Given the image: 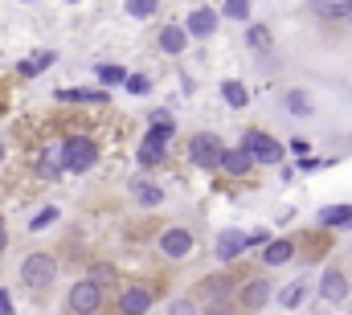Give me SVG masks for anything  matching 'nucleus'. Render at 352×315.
Masks as SVG:
<instances>
[{"instance_id": "10", "label": "nucleus", "mask_w": 352, "mask_h": 315, "mask_svg": "<svg viewBox=\"0 0 352 315\" xmlns=\"http://www.w3.org/2000/svg\"><path fill=\"white\" fill-rule=\"evenodd\" d=\"M324 303H344L352 295V283H349V270H344V262H328L324 270H320V291H316Z\"/></svg>"}, {"instance_id": "35", "label": "nucleus", "mask_w": 352, "mask_h": 315, "mask_svg": "<svg viewBox=\"0 0 352 315\" xmlns=\"http://www.w3.org/2000/svg\"><path fill=\"white\" fill-rule=\"evenodd\" d=\"M4 246H8V226H4V217H0V254H4Z\"/></svg>"}, {"instance_id": "9", "label": "nucleus", "mask_w": 352, "mask_h": 315, "mask_svg": "<svg viewBox=\"0 0 352 315\" xmlns=\"http://www.w3.org/2000/svg\"><path fill=\"white\" fill-rule=\"evenodd\" d=\"M246 156L254 160V168L258 164H283V144L274 140V135H266V131H258V127H246V135H242V144H238Z\"/></svg>"}, {"instance_id": "8", "label": "nucleus", "mask_w": 352, "mask_h": 315, "mask_svg": "<svg viewBox=\"0 0 352 315\" xmlns=\"http://www.w3.org/2000/svg\"><path fill=\"white\" fill-rule=\"evenodd\" d=\"M221 152H226V144H221L217 131H192V135L184 140V156H188L192 168H217Z\"/></svg>"}, {"instance_id": "11", "label": "nucleus", "mask_w": 352, "mask_h": 315, "mask_svg": "<svg viewBox=\"0 0 352 315\" xmlns=\"http://www.w3.org/2000/svg\"><path fill=\"white\" fill-rule=\"evenodd\" d=\"M295 246H299V262H320L324 254H332V246H336V237L328 234V230H303V234H295Z\"/></svg>"}, {"instance_id": "14", "label": "nucleus", "mask_w": 352, "mask_h": 315, "mask_svg": "<svg viewBox=\"0 0 352 315\" xmlns=\"http://www.w3.org/2000/svg\"><path fill=\"white\" fill-rule=\"evenodd\" d=\"M242 254H246V234H242V230H226V234H217V241H213V258H217L221 266H238Z\"/></svg>"}, {"instance_id": "16", "label": "nucleus", "mask_w": 352, "mask_h": 315, "mask_svg": "<svg viewBox=\"0 0 352 315\" xmlns=\"http://www.w3.org/2000/svg\"><path fill=\"white\" fill-rule=\"evenodd\" d=\"M316 226L328 230V234H336V230H352V205H324V209L316 213Z\"/></svg>"}, {"instance_id": "3", "label": "nucleus", "mask_w": 352, "mask_h": 315, "mask_svg": "<svg viewBox=\"0 0 352 315\" xmlns=\"http://www.w3.org/2000/svg\"><path fill=\"white\" fill-rule=\"evenodd\" d=\"M58 160H62V172H74L82 176L98 164V140L87 135V131H70L62 144H58Z\"/></svg>"}, {"instance_id": "25", "label": "nucleus", "mask_w": 352, "mask_h": 315, "mask_svg": "<svg viewBox=\"0 0 352 315\" xmlns=\"http://www.w3.org/2000/svg\"><path fill=\"white\" fill-rule=\"evenodd\" d=\"M217 17H230V21H250V4L246 0H234L226 8H217Z\"/></svg>"}, {"instance_id": "5", "label": "nucleus", "mask_w": 352, "mask_h": 315, "mask_svg": "<svg viewBox=\"0 0 352 315\" xmlns=\"http://www.w3.org/2000/svg\"><path fill=\"white\" fill-rule=\"evenodd\" d=\"M54 279H58V258H54V254H45V250L25 254V262H21V287H25V291L45 295V291L54 287Z\"/></svg>"}, {"instance_id": "26", "label": "nucleus", "mask_w": 352, "mask_h": 315, "mask_svg": "<svg viewBox=\"0 0 352 315\" xmlns=\"http://www.w3.org/2000/svg\"><path fill=\"white\" fill-rule=\"evenodd\" d=\"M283 107H287V111H295V115H307V111H311V102L303 98V90H287Z\"/></svg>"}, {"instance_id": "30", "label": "nucleus", "mask_w": 352, "mask_h": 315, "mask_svg": "<svg viewBox=\"0 0 352 315\" xmlns=\"http://www.w3.org/2000/svg\"><path fill=\"white\" fill-rule=\"evenodd\" d=\"M98 78L107 86H115V82H127V70L123 66H98Z\"/></svg>"}, {"instance_id": "23", "label": "nucleus", "mask_w": 352, "mask_h": 315, "mask_svg": "<svg viewBox=\"0 0 352 315\" xmlns=\"http://www.w3.org/2000/svg\"><path fill=\"white\" fill-rule=\"evenodd\" d=\"M164 160H168L164 148H156V144H140V164H144V168H160Z\"/></svg>"}, {"instance_id": "1", "label": "nucleus", "mask_w": 352, "mask_h": 315, "mask_svg": "<svg viewBox=\"0 0 352 315\" xmlns=\"http://www.w3.org/2000/svg\"><path fill=\"white\" fill-rule=\"evenodd\" d=\"M160 295H164V279H156V274L152 279H123L111 291L107 315H148Z\"/></svg>"}, {"instance_id": "2", "label": "nucleus", "mask_w": 352, "mask_h": 315, "mask_svg": "<svg viewBox=\"0 0 352 315\" xmlns=\"http://www.w3.org/2000/svg\"><path fill=\"white\" fill-rule=\"evenodd\" d=\"M250 274H254L250 266H221V270L197 279V283L188 287V299H192L197 307H205V303H221V299H234L238 287H242Z\"/></svg>"}, {"instance_id": "29", "label": "nucleus", "mask_w": 352, "mask_h": 315, "mask_svg": "<svg viewBox=\"0 0 352 315\" xmlns=\"http://www.w3.org/2000/svg\"><path fill=\"white\" fill-rule=\"evenodd\" d=\"M87 279H94V283H102V287H111L115 283V266H107V262H98V266H90Z\"/></svg>"}, {"instance_id": "33", "label": "nucleus", "mask_w": 352, "mask_h": 315, "mask_svg": "<svg viewBox=\"0 0 352 315\" xmlns=\"http://www.w3.org/2000/svg\"><path fill=\"white\" fill-rule=\"evenodd\" d=\"M123 86H127L131 94H148V86H152V82L144 78V74H127V82H123Z\"/></svg>"}, {"instance_id": "18", "label": "nucleus", "mask_w": 352, "mask_h": 315, "mask_svg": "<svg viewBox=\"0 0 352 315\" xmlns=\"http://www.w3.org/2000/svg\"><path fill=\"white\" fill-rule=\"evenodd\" d=\"M58 102H78V107H107L111 94L107 90H87V86H74V90H58Z\"/></svg>"}, {"instance_id": "4", "label": "nucleus", "mask_w": 352, "mask_h": 315, "mask_svg": "<svg viewBox=\"0 0 352 315\" xmlns=\"http://www.w3.org/2000/svg\"><path fill=\"white\" fill-rule=\"evenodd\" d=\"M107 307H111V287L94 279H78L66 291V315H107Z\"/></svg>"}, {"instance_id": "24", "label": "nucleus", "mask_w": 352, "mask_h": 315, "mask_svg": "<svg viewBox=\"0 0 352 315\" xmlns=\"http://www.w3.org/2000/svg\"><path fill=\"white\" fill-rule=\"evenodd\" d=\"M156 12H160L156 0H135V4H127V17H140V21H148V17H156Z\"/></svg>"}, {"instance_id": "34", "label": "nucleus", "mask_w": 352, "mask_h": 315, "mask_svg": "<svg viewBox=\"0 0 352 315\" xmlns=\"http://www.w3.org/2000/svg\"><path fill=\"white\" fill-rule=\"evenodd\" d=\"M0 315H12V299H8L4 291H0Z\"/></svg>"}, {"instance_id": "7", "label": "nucleus", "mask_w": 352, "mask_h": 315, "mask_svg": "<svg viewBox=\"0 0 352 315\" xmlns=\"http://www.w3.org/2000/svg\"><path fill=\"white\" fill-rule=\"evenodd\" d=\"M156 254L160 258H168V262H184L192 250H197V234H192V226H180V221H173V226H164L160 234H156Z\"/></svg>"}, {"instance_id": "13", "label": "nucleus", "mask_w": 352, "mask_h": 315, "mask_svg": "<svg viewBox=\"0 0 352 315\" xmlns=\"http://www.w3.org/2000/svg\"><path fill=\"white\" fill-rule=\"evenodd\" d=\"M258 262H263V270L287 266V262H299V246H295V237H270V241L263 246V254H258Z\"/></svg>"}, {"instance_id": "28", "label": "nucleus", "mask_w": 352, "mask_h": 315, "mask_svg": "<svg viewBox=\"0 0 352 315\" xmlns=\"http://www.w3.org/2000/svg\"><path fill=\"white\" fill-rule=\"evenodd\" d=\"M246 41H250L254 50H266V45H270V33H266V25H250V29H246Z\"/></svg>"}, {"instance_id": "36", "label": "nucleus", "mask_w": 352, "mask_h": 315, "mask_svg": "<svg viewBox=\"0 0 352 315\" xmlns=\"http://www.w3.org/2000/svg\"><path fill=\"white\" fill-rule=\"evenodd\" d=\"M4 152H8V148H4V140H0V164H4Z\"/></svg>"}, {"instance_id": "22", "label": "nucleus", "mask_w": 352, "mask_h": 315, "mask_svg": "<svg viewBox=\"0 0 352 315\" xmlns=\"http://www.w3.org/2000/svg\"><path fill=\"white\" fill-rule=\"evenodd\" d=\"M221 94H226V102H230V107H246V102H250V94H246V86H242L238 78L221 82Z\"/></svg>"}, {"instance_id": "19", "label": "nucleus", "mask_w": 352, "mask_h": 315, "mask_svg": "<svg viewBox=\"0 0 352 315\" xmlns=\"http://www.w3.org/2000/svg\"><path fill=\"white\" fill-rule=\"evenodd\" d=\"M127 188H131V197H135L140 205H160V201H164V193H160V184H156V180H144V176H135Z\"/></svg>"}, {"instance_id": "6", "label": "nucleus", "mask_w": 352, "mask_h": 315, "mask_svg": "<svg viewBox=\"0 0 352 315\" xmlns=\"http://www.w3.org/2000/svg\"><path fill=\"white\" fill-rule=\"evenodd\" d=\"M274 291H278V287H274V279H270L266 270H254V274H250V279L238 287V295H234V307H238V315H258L266 303L274 299Z\"/></svg>"}, {"instance_id": "17", "label": "nucleus", "mask_w": 352, "mask_h": 315, "mask_svg": "<svg viewBox=\"0 0 352 315\" xmlns=\"http://www.w3.org/2000/svg\"><path fill=\"white\" fill-rule=\"evenodd\" d=\"M217 168H221L226 176H234V180H246V176L254 172V160L246 156L242 148H226V152H221V160H217Z\"/></svg>"}, {"instance_id": "20", "label": "nucleus", "mask_w": 352, "mask_h": 315, "mask_svg": "<svg viewBox=\"0 0 352 315\" xmlns=\"http://www.w3.org/2000/svg\"><path fill=\"white\" fill-rule=\"evenodd\" d=\"M274 299H278L287 312H295V307H303V299H307V283H303V279H295V283L278 287V291H274Z\"/></svg>"}, {"instance_id": "32", "label": "nucleus", "mask_w": 352, "mask_h": 315, "mask_svg": "<svg viewBox=\"0 0 352 315\" xmlns=\"http://www.w3.org/2000/svg\"><path fill=\"white\" fill-rule=\"evenodd\" d=\"M168 315H201V307H197V303H192L188 295H180L173 307H168Z\"/></svg>"}, {"instance_id": "21", "label": "nucleus", "mask_w": 352, "mask_h": 315, "mask_svg": "<svg viewBox=\"0 0 352 315\" xmlns=\"http://www.w3.org/2000/svg\"><path fill=\"white\" fill-rule=\"evenodd\" d=\"M54 58H58L54 50H45V54H33V58H25V62L16 66V74H21V78H33V74L50 70V66H54Z\"/></svg>"}, {"instance_id": "15", "label": "nucleus", "mask_w": 352, "mask_h": 315, "mask_svg": "<svg viewBox=\"0 0 352 315\" xmlns=\"http://www.w3.org/2000/svg\"><path fill=\"white\" fill-rule=\"evenodd\" d=\"M156 50L168 54V58H180V54L188 50V33H184V25H176V21L160 25V33H156Z\"/></svg>"}, {"instance_id": "12", "label": "nucleus", "mask_w": 352, "mask_h": 315, "mask_svg": "<svg viewBox=\"0 0 352 315\" xmlns=\"http://www.w3.org/2000/svg\"><path fill=\"white\" fill-rule=\"evenodd\" d=\"M217 8H209V4H197V8H188V17H184V33H188V41L197 37V41H205V37H213L217 33Z\"/></svg>"}, {"instance_id": "31", "label": "nucleus", "mask_w": 352, "mask_h": 315, "mask_svg": "<svg viewBox=\"0 0 352 315\" xmlns=\"http://www.w3.org/2000/svg\"><path fill=\"white\" fill-rule=\"evenodd\" d=\"M201 315H238V307H234V299H221V303H205Z\"/></svg>"}, {"instance_id": "27", "label": "nucleus", "mask_w": 352, "mask_h": 315, "mask_svg": "<svg viewBox=\"0 0 352 315\" xmlns=\"http://www.w3.org/2000/svg\"><path fill=\"white\" fill-rule=\"evenodd\" d=\"M54 221H58V209H54V205H45V209L29 221V230H33V234H41V230H45V226H54Z\"/></svg>"}]
</instances>
